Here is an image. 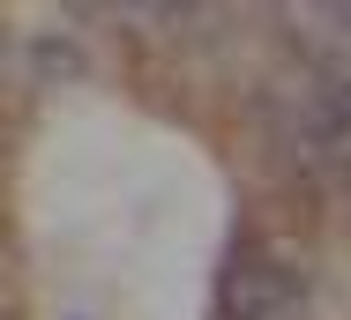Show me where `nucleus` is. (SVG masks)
I'll return each mask as SVG.
<instances>
[{
  "mask_svg": "<svg viewBox=\"0 0 351 320\" xmlns=\"http://www.w3.org/2000/svg\"><path fill=\"white\" fill-rule=\"evenodd\" d=\"M299 149L314 157V172H329V179H351V82H329V90L306 105Z\"/></svg>",
  "mask_w": 351,
  "mask_h": 320,
  "instance_id": "2",
  "label": "nucleus"
},
{
  "mask_svg": "<svg viewBox=\"0 0 351 320\" xmlns=\"http://www.w3.org/2000/svg\"><path fill=\"white\" fill-rule=\"evenodd\" d=\"M217 320H299V283H291V268L269 254H247L232 276H224V291H217Z\"/></svg>",
  "mask_w": 351,
  "mask_h": 320,
  "instance_id": "1",
  "label": "nucleus"
}]
</instances>
